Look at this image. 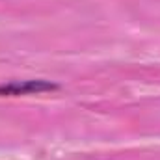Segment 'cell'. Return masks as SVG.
<instances>
[{"label":"cell","instance_id":"obj_1","mask_svg":"<svg viewBox=\"0 0 160 160\" xmlns=\"http://www.w3.org/2000/svg\"><path fill=\"white\" fill-rule=\"evenodd\" d=\"M60 86L48 80H24V82H11L0 86V97H15L26 93H41V91H54Z\"/></svg>","mask_w":160,"mask_h":160}]
</instances>
